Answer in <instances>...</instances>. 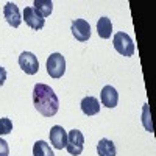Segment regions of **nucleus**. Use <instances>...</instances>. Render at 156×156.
Returning <instances> with one entry per match:
<instances>
[{
	"instance_id": "f257e3e1",
	"label": "nucleus",
	"mask_w": 156,
	"mask_h": 156,
	"mask_svg": "<svg viewBox=\"0 0 156 156\" xmlns=\"http://www.w3.org/2000/svg\"><path fill=\"white\" fill-rule=\"evenodd\" d=\"M33 105L44 117H53L59 109V100L55 90L44 83H36L33 89Z\"/></svg>"
},
{
	"instance_id": "f03ea898",
	"label": "nucleus",
	"mask_w": 156,
	"mask_h": 156,
	"mask_svg": "<svg viewBox=\"0 0 156 156\" xmlns=\"http://www.w3.org/2000/svg\"><path fill=\"white\" fill-rule=\"evenodd\" d=\"M112 42H114V48L119 51L120 55H123V56H133V53H134V44H133V39L129 37L126 33H123V31L115 33Z\"/></svg>"
},
{
	"instance_id": "7ed1b4c3",
	"label": "nucleus",
	"mask_w": 156,
	"mask_h": 156,
	"mask_svg": "<svg viewBox=\"0 0 156 156\" xmlns=\"http://www.w3.org/2000/svg\"><path fill=\"white\" fill-rule=\"evenodd\" d=\"M47 72L51 78H61L66 72V59L61 53H51L47 58Z\"/></svg>"
},
{
	"instance_id": "20e7f679",
	"label": "nucleus",
	"mask_w": 156,
	"mask_h": 156,
	"mask_svg": "<svg viewBox=\"0 0 156 156\" xmlns=\"http://www.w3.org/2000/svg\"><path fill=\"white\" fill-rule=\"evenodd\" d=\"M67 151L72 156H78L83 153L84 148V136L80 129H72L70 133H67Z\"/></svg>"
},
{
	"instance_id": "39448f33",
	"label": "nucleus",
	"mask_w": 156,
	"mask_h": 156,
	"mask_svg": "<svg viewBox=\"0 0 156 156\" xmlns=\"http://www.w3.org/2000/svg\"><path fill=\"white\" fill-rule=\"evenodd\" d=\"M19 66L25 73L34 75L39 70V61L31 51H23V53H20V56H19Z\"/></svg>"
},
{
	"instance_id": "423d86ee",
	"label": "nucleus",
	"mask_w": 156,
	"mask_h": 156,
	"mask_svg": "<svg viewBox=\"0 0 156 156\" xmlns=\"http://www.w3.org/2000/svg\"><path fill=\"white\" fill-rule=\"evenodd\" d=\"M72 34L76 41L80 42H86L87 39L90 37V25L84 20V19H75L72 22Z\"/></svg>"
},
{
	"instance_id": "0eeeda50",
	"label": "nucleus",
	"mask_w": 156,
	"mask_h": 156,
	"mask_svg": "<svg viewBox=\"0 0 156 156\" xmlns=\"http://www.w3.org/2000/svg\"><path fill=\"white\" fill-rule=\"evenodd\" d=\"M23 20L33 30H41L44 25H45V19L39 14L34 8H31V6L23 9Z\"/></svg>"
},
{
	"instance_id": "6e6552de",
	"label": "nucleus",
	"mask_w": 156,
	"mask_h": 156,
	"mask_svg": "<svg viewBox=\"0 0 156 156\" xmlns=\"http://www.w3.org/2000/svg\"><path fill=\"white\" fill-rule=\"evenodd\" d=\"M48 136H50L51 145H53L55 148H58V150L66 148V145H67V131L62 126H59V125L51 126Z\"/></svg>"
},
{
	"instance_id": "1a4fd4ad",
	"label": "nucleus",
	"mask_w": 156,
	"mask_h": 156,
	"mask_svg": "<svg viewBox=\"0 0 156 156\" xmlns=\"http://www.w3.org/2000/svg\"><path fill=\"white\" fill-rule=\"evenodd\" d=\"M3 16H5L6 22L11 25V27H14V28H17L19 25H20V22H22L19 8H17L16 3H12V2H8V3L5 5V8H3Z\"/></svg>"
},
{
	"instance_id": "9d476101",
	"label": "nucleus",
	"mask_w": 156,
	"mask_h": 156,
	"mask_svg": "<svg viewBox=\"0 0 156 156\" xmlns=\"http://www.w3.org/2000/svg\"><path fill=\"white\" fill-rule=\"evenodd\" d=\"M101 103L103 106L106 108H115L117 106V101H119V94L112 86H105L101 89V94H100Z\"/></svg>"
},
{
	"instance_id": "9b49d317",
	"label": "nucleus",
	"mask_w": 156,
	"mask_h": 156,
	"mask_svg": "<svg viewBox=\"0 0 156 156\" xmlns=\"http://www.w3.org/2000/svg\"><path fill=\"white\" fill-rule=\"evenodd\" d=\"M81 111L86 115H95L100 111V103L95 97H84L81 100Z\"/></svg>"
},
{
	"instance_id": "f8f14e48",
	"label": "nucleus",
	"mask_w": 156,
	"mask_h": 156,
	"mask_svg": "<svg viewBox=\"0 0 156 156\" xmlns=\"http://www.w3.org/2000/svg\"><path fill=\"white\" fill-rule=\"evenodd\" d=\"M97 33L101 39H109L112 34V22L108 17H101L97 22Z\"/></svg>"
},
{
	"instance_id": "ddd939ff",
	"label": "nucleus",
	"mask_w": 156,
	"mask_h": 156,
	"mask_svg": "<svg viewBox=\"0 0 156 156\" xmlns=\"http://www.w3.org/2000/svg\"><path fill=\"white\" fill-rule=\"evenodd\" d=\"M97 153L98 156H115V145L109 139H100L97 144Z\"/></svg>"
},
{
	"instance_id": "4468645a",
	"label": "nucleus",
	"mask_w": 156,
	"mask_h": 156,
	"mask_svg": "<svg viewBox=\"0 0 156 156\" xmlns=\"http://www.w3.org/2000/svg\"><path fill=\"white\" fill-rule=\"evenodd\" d=\"M33 8H34L42 17H47V16L51 14V9H53V3H51V0H34Z\"/></svg>"
},
{
	"instance_id": "2eb2a0df",
	"label": "nucleus",
	"mask_w": 156,
	"mask_h": 156,
	"mask_svg": "<svg viewBox=\"0 0 156 156\" xmlns=\"http://www.w3.org/2000/svg\"><path fill=\"white\" fill-rule=\"evenodd\" d=\"M33 156H55L45 140H37L33 145Z\"/></svg>"
},
{
	"instance_id": "dca6fc26",
	"label": "nucleus",
	"mask_w": 156,
	"mask_h": 156,
	"mask_svg": "<svg viewBox=\"0 0 156 156\" xmlns=\"http://www.w3.org/2000/svg\"><path fill=\"white\" fill-rule=\"evenodd\" d=\"M142 123H144L145 129L150 133H153V125H151V114H150V108L148 105H144V109H142Z\"/></svg>"
},
{
	"instance_id": "f3484780",
	"label": "nucleus",
	"mask_w": 156,
	"mask_h": 156,
	"mask_svg": "<svg viewBox=\"0 0 156 156\" xmlns=\"http://www.w3.org/2000/svg\"><path fill=\"white\" fill-rule=\"evenodd\" d=\"M11 131H12V122L8 117H2V119H0V136L9 134Z\"/></svg>"
},
{
	"instance_id": "a211bd4d",
	"label": "nucleus",
	"mask_w": 156,
	"mask_h": 156,
	"mask_svg": "<svg viewBox=\"0 0 156 156\" xmlns=\"http://www.w3.org/2000/svg\"><path fill=\"white\" fill-rule=\"evenodd\" d=\"M0 156H9V147L2 137H0Z\"/></svg>"
},
{
	"instance_id": "6ab92c4d",
	"label": "nucleus",
	"mask_w": 156,
	"mask_h": 156,
	"mask_svg": "<svg viewBox=\"0 0 156 156\" xmlns=\"http://www.w3.org/2000/svg\"><path fill=\"white\" fill-rule=\"evenodd\" d=\"M5 80H6V70L0 66V86H3Z\"/></svg>"
}]
</instances>
